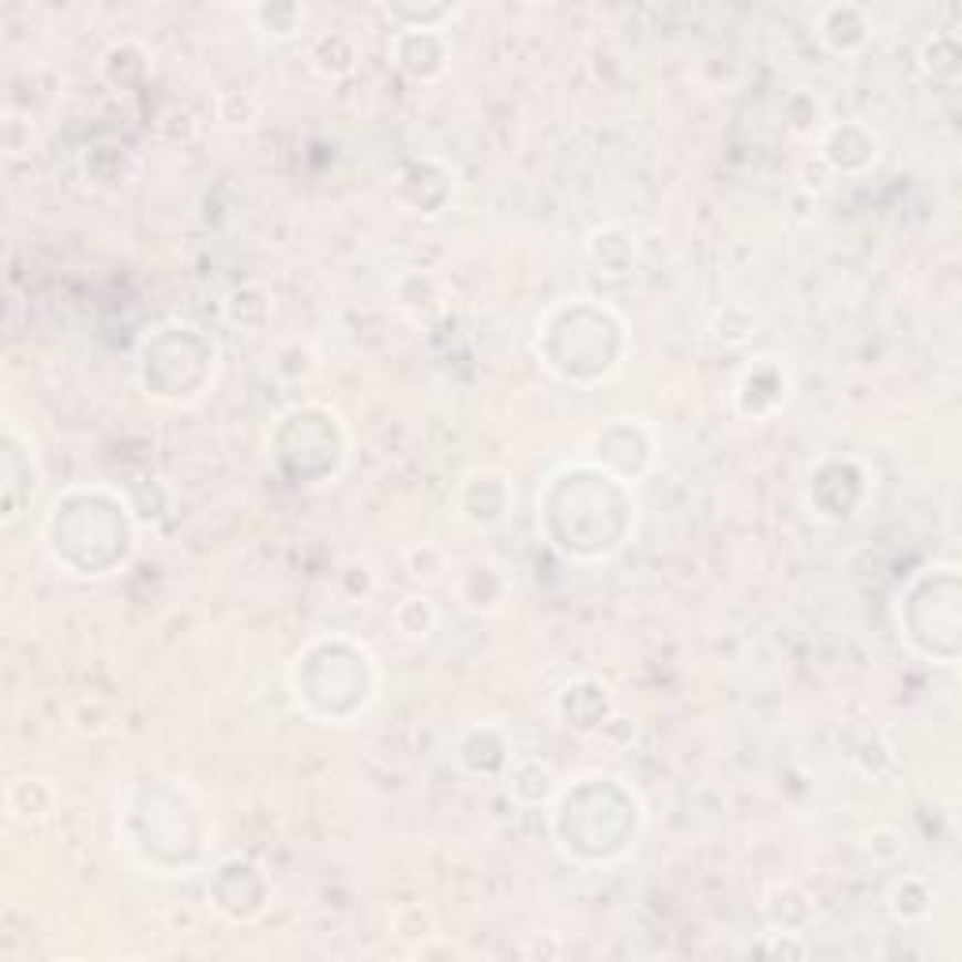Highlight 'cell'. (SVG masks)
<instances>
[{
	"mask_svg": "<svg viewBox=\"0 0 962 962\" xmlns=\"http://www.w3.org/2000/svg\"><path fill=\"white\" fill-rule=\"evenodd\" d=\"M252 19L260 23V34L275 38V42H286V38H298L304 27V8L298 4H271V8H252Z\"/></svg>",
	"mask_w": 962,
	"mask_h": 962,
	"instance_id": "obj_3",
	"label": "cell"
},
{
	"mask_svg": "<svg viewBox=\"0 0 962 962\" xmlns=\"http://www.w3.org/2000/svg\"><path fill=\"white\" fill-rule=\"evenodd\" d=\"M53 805H56V794L45 778H15V783L8 786V816H12L15 824L31 827V824L50 820Z\"/></svg>",
	"mask_w": 962,
	"mask_h": 962,
	"instance_id": "obj_1",
	"label": "cell"
},
{
	"mask_svg": "<svg viewBox=\"0 0 962 962\" xmlns=\"http://www.w3.org/2000/svg\"><path fill=\"white\" fill-rule=\"evenodd\" d=\"M392 621H395L399 632L406 635V640H425V635L436 628V606L428 602L425 594H411V598H403V602L395 606Z\"/></svg>",
	"mask_w": 962,
	"mask_h": 962,
	"instance_id": "obj_2",
	"label": "cell"
}]
</instances>
